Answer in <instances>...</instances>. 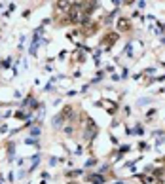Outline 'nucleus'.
I'll return each mask as SVG.
<instances>
[{
	"label": "nucleus",
	"instance_id": "39448f33",
	"mask_svg": "<svg viewBox=\"0 0 165 184\" xmlns=\"http://www.w3.org/2000/svg\"><path fill=\"white\" fill-rule=\"evenodd\" d=\"M70 116H72V106H66V108L63 110V116H61V118H70Z\"/></svg>",
	"mask_w": 165,
	"mask_h": 184
},
{
	"label": "nucleus",
	"instance_id": "7ed1b4c3",
	"mask_svg": "<svg viewBox=\"0 0 165 184\" xmlns=\"http://www.w3.org/2000/svg\"><path fill=\"white\" fill-rule=\"evenodd\" d=\"M116 40H118V34H116V32H110L108 36H104V40H103V44L106 46V48H110V46H112V44H114Z\"/></svg>",
	"mask_w": 165,
	"mask_h": 184
},
{
	"label": "nucleus",
	"instance_id": "f257e3e1",
	"mask_svg": "<svg viewBox=\"0 0 165 184\" xmlns=\"http://www.w3.org/2000/svg\"><path fill=\"white\" fill-rule=\"evenodd\" d=\"M118 29H120V31H124V32H127V31L131 29V23H129V19L120 17V19H118Z\"/></svg>",
	"mask_w": 165,
	"mask_h": 184
},
{
	"label": "nucleus",
	"instance_id": "f03ea898",
	"mask_svg": "<svg viewBox=\"0 0 165 184\" xmlns=\"http://www.w3.org/2000/svg\"><path fill=\"white\" fill-rule=\"evenodd\" d=\"M99 104H101L103 108H106L110 114H114V112H116V108H118V106H116V103H112V101H106V99H104V101H101Z\"/></svg>",
	"mask_w": 165,
	"mask_h": 184
},
{
	"label": "nucleus",
	"instance_id": "20e7f679",
	"mask_svg": "<svg viewBox=\"0 0 165 184\" xmlns=\"http://www.w3.org/2000/svg\"><path fill=\"white\" fill-rule=\"evenodd\" d=\"M70 4H72V2H57V10L66 12V10H70Z\"/></svg>",
	"mask_w": 165,
	"mask_h": 184
},
{
	"label": "nucleus",
	"instance_id": "423d86ee",
	"mask_svg": "<svg viewBox=\"0 0 165 184\" xmlns=\"http://www.w3.org/2000/svg\"><path fill=\"white\" fill-rule=\"evenodd\" d=\"M140 180H143L144 184H154V178L152 177H140Z\"/></svg>",
	"mask_w": 165,
	"mask_h": 184
}]
</instances>
